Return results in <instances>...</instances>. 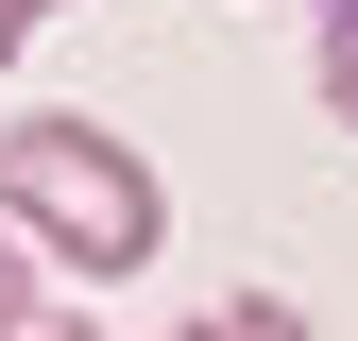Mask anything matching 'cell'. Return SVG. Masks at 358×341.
Instances as JSON below:
<instances>
[{
    "label": "cell",
    "instance_id": "5",
    "mask_svg": "<svg viewBox=\"0 0 358 341\" xmlns=\"http://www.w3.org/2000/svg\"><path fill=\"white\" fill-rule=\"evenodd\" d=\"M0 324H17V239H0Z\"/></svg>",
    "mask_w": 358,
    "mask_h": 341
},
{
    "label": "cell",
    "instance_id": "6",
    "mask_svg": "<svg viewBox=\"0 0 358 341\" xmlns=\"http://www.w3.org/2000/svg\"><path fill=\"white\" fill-rule=\"evenodd\" d=\"M17 17H34V0H0V52H17Z\"/></svg>",
    "mask_w": 358,
    "mask_h": 341
},
{
    "label": "cell",
    "instance_id": "4",
    "mask_svg": "<svg viewBox=\"0 0 358 341\" xmlns=\"http://www.w3.org/2000/svg\"><path fill=\"white\" fill-rule=\"evenodd\" d=\"M0 341H103V324H52V307H17V324H0Z\"/></svg>",
    "mask_w": 358,
    "mask_h": 341
},
{
    "label": "cell",
    "instance_id": "2",
    "mask_svg": "<svg viewBox=\"0 0 358 341\" xmlns=\"http://www.w3.org/2000/svg\"><path fill=\"white\" fill-rule=\"evenodd\" d=\"M307 68H324V119L358 137V0H324V34H307Z\"/></svg>",
    "mask_w": 358,
    "mask_h": 341
},
{
    "label": "cell",
    "instance_id": "3",
    "mask_svg": "<svg viewBox=\"0 0 358 341\" xmlns=\"http://www.w3.org/2000/svg\"><path fill=\"white\" fill-rule=\"evenodd\" d=\"M188 341H307V324H290V307H273V290H239V307H205V324H188Z\"/></svg>",
    "mask_w": 358,
    "mask_h": 341
},
{
    "label": "cell",
    "instance_id": "1",
    "mask_svg": "<svg viewBox=\"0 0 358 341\" xmlns=\"http://www.w3.org/2000/svg\"><path fill=\"white\" fill-rule=\"evenodd\" d=\"M0 222L52 239V273H154L171 205H154V170L120 154L103 119H17V137H0Z\"/></svg>",
    "mask_w": 358,
    "mask_h": 341
}]
</instances>
